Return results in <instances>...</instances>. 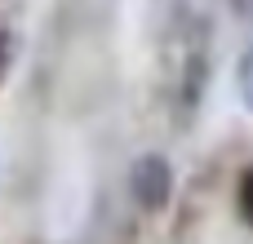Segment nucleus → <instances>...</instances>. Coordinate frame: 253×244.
<instances>
[{"label":"nucleus","mask_w":253,"mask_h":244,"mask_svg":"<svg viewBox=\"0 0 253 244\" xmlns=\"http://www.w3.org/2000/svg\"><path fill=\"white\" fill-rule=\"evenodd\" d=\"M129 196L142 213H165L173 200V164L160 151H147L129 169Z\"/></svg>","instance_id":"obj_1"},{"label":"nucleus","mask_w":253,"mask_h":244,"mask_svg":"<svg viewBox=\"0 0 253 244\" xmlns=\"http://www.w3.org/2000/svg\"><path fill=\"white\" fill-rule=\"evenodd\" d=\"M236 89H240V102L253 111V44L240 53V67H236Z\"/></svg>","instance_id":"obj_2"},{"label":"nucleus","mask_w":253,"mask_h":244,"mask_svg":"<svg viewBox=\"0 0 253 244\" xmlns=\"http://www.w3.org/2000/svg\"><path fill=\"white\" fill-rule=\"evenodd\" d=\"M236 209H240V218H245V227L253 231V164L240 173V187H236Z\"/></svg>","instance_id":"obj_3"},{"label":"nucleus","mask_w":253,"mask_h":244,"mask_svg":"<svg viewBox=\"0 0 253 244\" xmlns=\"http://www.w3.org/2000/svg\"><path fill=\"white\" fill-rule=\"evenodd\" d=\"M13 58H18V40H13V31H0V84L9 80Z\"/></svg>","instance_id":"obj_4"},{"label":"nucleus","mask_w":253,"mask_h":244,"mask_svg":"<svg viewBox=\"0 0 253 244\" xmlns=\"http://www.w3.org/2000/svg\"><path fill=\"white\" fill-rule=\"evenodd\" d=\"M231 9H236L240 18H253V0H231Z\"/></svg>","instance_id":"obj_5"}]
</instances>
